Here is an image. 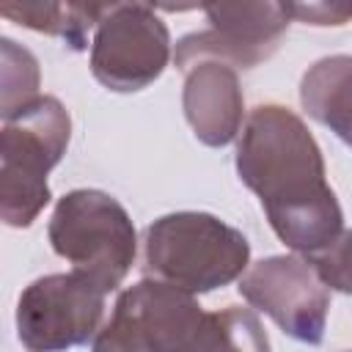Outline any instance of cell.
Returning a JSON list of instances; mask_svg holds the SVG:
<instances>
[{"label": "cell", "mask_w": 352, "mask_h": 352, "mask_svg": "<svg viewBox=\"0 0 352 352\" xmlns=\"http://www.w3.org/2000/svg\"><path fill=\"white\" fill-rule=\"evenodd\" d=\"M236 170L289 248L311 256L338 239L341 209L324 182L322 154L292 110L267 104L250 113Z\"/></svg>", "instance_id": "obj_1"}, {"label": "cell", "mask_w": 352, "mask_h": 352, "mask_svg": "<svg viewBox=\"0 0 352 352\" xmlns=\"http://www.w3.org/2000/svg\"><path fill=\"white\" fill-rule=\"evenodd\" d=\"M248 239L201 212L160 217L146 231V270L182 292H212L248 267Z\"/></svg>", "instance_id": "obj_2"}, {"label": "cell", "mask_w": 352, "mask_h": 352, "mask_svg": "<svg viewBox=\"0 0 352 352\" xmlns=\"http://www.w3.org/2000/svg\"><path fill=\"white\" fill-rule=\"evenodd\" d=\"M69 143V116L52 96H36L6 118L0 151V212L8 226H30L50 201L47 173Z\"/></svg>", "instance_id": "obj_3"}, {"label": "cell", "mask_w": 352, "mask_h": 352, "mask_svg": "<svg viewBox=\"0 0 352 352\" xmlns=\"http://www.w3.org/2000/svg\"><path fill=\"white\" fill-rule=\"evenodd\" d=\"M50 242L74 272L113 292L135 261V228L124 206L99 190H74L58 201L50 220Z\"/></svg>", "instance_id": "obj_4"}, {"label": "cell", "mask_w": 352, "mask_h": 352, "mask_svg": "<svg viewBox=\"0 0 352 352\" xmlns=\"http://www.w3.org/2000/svg\"><path fill=\"white\" fill-rule=\"evenodd\" d=\"M104 314V292L80 272L33 280L16 305V333L30 352L85 344Z\"/></svg>", "instance_id": "obj_5"}, {"label": "cell", "mask_w": 352, "mask_h": 352, "mask_svg": "<svg viewBox=\"0 0 352 352\" xmlns=\"http://www.w3.org/2000/svg\"><path fill=\"white\" fill-rule=\"evenodd\" d=\"M91 69L113 91H138L168 63V30L148 6H107L96 25Z\"/></svg>", "instance_id": "obj_6"}, {"label": "cell", "mask_w": 352, "mask_h": 352, "mask_svg": "<svg viewBox=\"0 0 352 352\" xmlns=\"http://www.w3.org/2000/svg\"><path fill=\"white\" fill-rule=\"evenodd\" d=\"M239 292L258 311L270 314L292 338L305 344L322 341L327 294L308 261L286 256L258 261L242 278Z\"/></svg>", "instance_id": "obj_7"}, {"label": "cell", "mask_w": 352, "mask_h": 352, "mask_svg": "<svg viewBox=\"0 0 352 352\" xmlns=\"http://www.w3.org/2000/svg\"><path fill=\"white\" fill-rule=\"evenodd\" d=\"M204 11L214 30L192 33L176 44V66L184 72L198 63V58L253 66L275 50L280 30L289 25V8L283 3L206 6Z\"/></svg>", "instance_id": "obj_8"}, {"label": "cell", "mask_w": 352, "mask_h": 352, "mask_svg": "<svg viewBox=\"0 0 352 352\" xmlns=\"http://www.w3.org/2000/svg\"><path fill=\"white\" fill-rule=\"evenodd\" d=\"M187 118L195 135L209 146H223L236 135L239 126V94L236 77L228 63L209 60L198 63L187 77L184 91Z\"/></svg>", "instance_id": "obj_9"}, {"label": "cell", "mask_w": 352, "mask_h": 352, "mask_svg": "<svg viewBox=\"0 0 352 352\" xmlns=\"http://www.w3.org/2000/svg\"><path fill=\"white\" fill-rule=\"evenodd\" d=\"M300 99L308 116L330 126L352 146V58L333 55L314 63L300 85Z\"/></svg>", "instance_id": "obj_10"}, {"label": "cell", "mask_w": 352, "mask_h": 352, "mask_svg": "<svg viewBox=\"0 0 352 352\" xmlns=\"http://www.w3.org/2000/svg\"><path fill=\"white\" fill-rule=\"evenodd\" d=\"M104 11H107V6H96V3H88V6H55V3H44V6L41 3L14 6V3H6V6H0V14L3 16H11L19 25H28L33 30H44V33L60 36L74 50H82L85 47L88 30L94 25H99V19L104 16Z\"/></svg>", "instance_id": "obj_11"}, {"label": "cell", "mask_w": 352, "mask_h": 352, "mask_svg": "<svg viewBox=\"0 0 352 352\" xmlns=\"http://www.w3.org/2000/svg\"><path fill=\"white\" fill-rule=\"evenodd\" d=\"M316 278L338 292H352V231L308 256Z\"/></svg>", "instance_id": "obj_12"}, {"label": "cell", "mask_w": 352, "mask_h": 352, "mask_svg": "<svg viewBox=\"0 0 352 352\" xmlns=\"http://www.w3.org/2000/svg\"><path fill=\"white\" fill-rule=\"evenodd\" d=\"M289 16H300L314 25H341L346 16H352V6H294L289 3Z\"/></svg>", "instance_id": "obj_13"}, {"label": "cell", "mask_w": 352, "mask_h": 352, "mask_svg": "<svg viewBox=\"0 0 352 352\" xmlns=\"http://www.w3.org/2000/svg\"><path fill=\"white\" fill-rule=\"evenodd\" d=\"M94 352H143V349H138L132 341H126L116 327H104L102 333H99V338H96V344H94Z\"/></svg>", "instance_id": "obj_14"}, {"label": "cell", "mask_w": 352, "mask_h": 352, "mask_svg": "<svg viewBox=\"0 0 352 352\" xmlns=\"http://www.w3.org/2000/svg\"><path fill=\"white\" fill-rule=\"evenodd\" d=\"M344 352H352V349H344Z\"/></svg>", "instance_id": "obj_15"}]
</instances>
